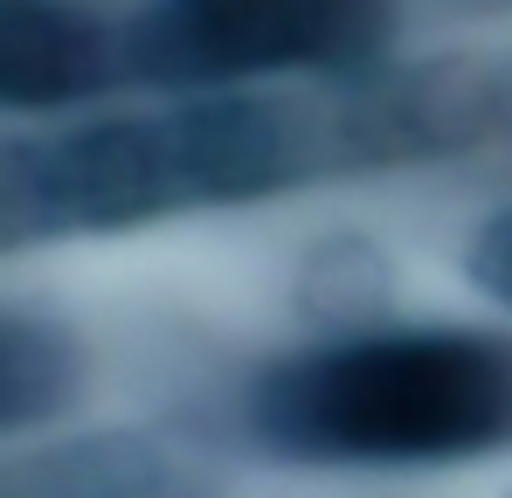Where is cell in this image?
Here are the masks:
<instances>
[{"label": "cell", "mask_w": 512, "mask_h": 498, "mask_svg": "<svg viewBox=\"0 0 512 498\" xmlns=\"http://www.w3.org/2000/svg\"><path fill=\"white\" fill-rule=\"evenodd\" d=\"M263 450L346 471L471 464L512 443V339L492 332H353L277 360L250 388Z\"/></svg>", "instance_id": "cell-1"}, {"label": "cell", "mask_w": 512, "mask_h": 498, "mask_svg": "<svg viewBox=\"0 0 512 498\" xmlns=\"http://www.w3.org/2000/svg\"><path fill=\"white\" fill-rule=\"evenodd\" d=\"M395 35L388 0H146L118 28V77L187 97L263 77H353Z\"/></svg>", "instance_id": "cell-2"}, {"label": "cell", "mask_w": 512, "mask_h": 498, "mask_svg": "<svg viewBox=\"0 0 512 498\" xmlns=\"http://www.w3.org/2000/svg\"><path fill=\"white\" fill-rule=\"evenodd\" d=\"M180 173L167 132L139 118H90L0 146V249L111 236L173 215Z\"/></svg>", "instance_id": "cell-3"}, {"label": "cell", "mask_w": 512, "mask_h": 498, "mask_svg": "<svg viewBox=\"0 0 512 498\" xmlns=\"http://www.w3.org/2000/svg\"><path fill=\"white\" fill-rule=\"evenodd\" d=\"M118 83V35L63 0H0V104L70 111Z\"/></svg>", "instance_id": "cell-4"}, {"label": "cell", "mask_w": 512, "mask_h": 498, "mask_svg": "<svg viewBox=\"0 0 512 498\" xmlns=\"http://www.w3.org/2000/svg\"><path fill=\"white\" fill-rule=\"evenodd\" d=\"M70 402V346L42 326L0 319V429H28Z\"/></svg>", "instance_id": "cell-5"}, {"label": "cell", "mask_w": 512, "mask_h": 498, "mask_svg": "<svg viewBox=\"0 0 512 498\" xmlns=\"http://www.w3.org/2000/svg\"><path fill=\"white\" fill-rule=\"evenodd\" d=\"M464 270H471V284H478L492 305H506V312H512V208H506V215H492V222L471 236Z\"/></svg>", "instance_id": "cell-6"}]
</instances>
